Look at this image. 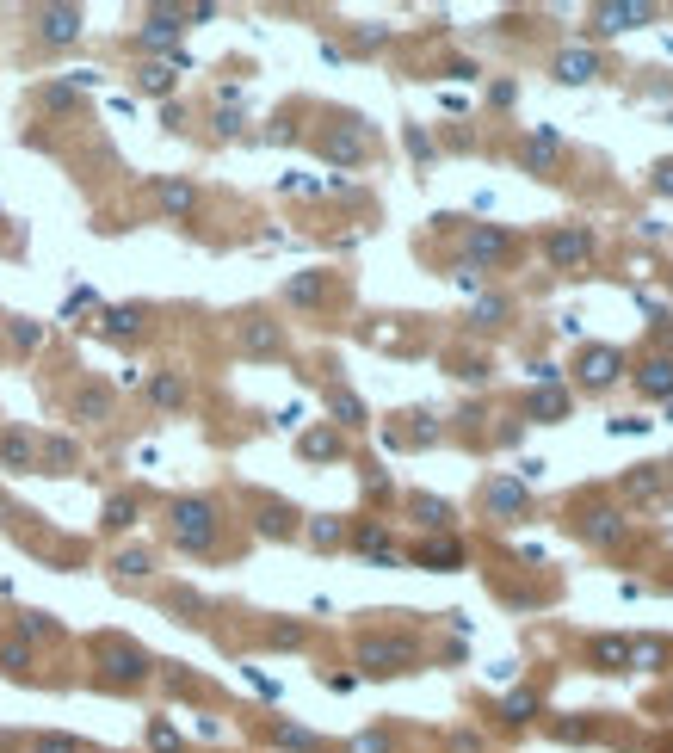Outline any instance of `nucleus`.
<instances>
[{"label":"nucleus","mask_w":673,"mask_h":753,"mask_svg":"<svg viewBox=\"0 0 673 753\" xmlns=\"http://www.w3.org/2000/svg\"><path fill=\"white\" fill-rule=\"evenodd\" d=\"M550 254H556V260H569V254H587V235H556V241H550Z\"/></svg>","instance_id":"nucleus-1"},{"label":"nucleus","mask_w":673,"mask_h":753,"mask_svg":"<svg viewBox=\"0 0 673 753\" xmlns=\"http://www.w3.org/2000/svg\"><path fill=\"white\" fill-rule=\"evenodd\" d=\"M599 19H606V31H618V25H630V19H649V13H643V7H606Z\"/></svg>","instance_id":"nucleus-2"},{"label":"nucleus","mask_w":673,"mask_h":753,"mask_svg":"<svg viewBox=\"0 0 673 753\" xmlns=\"http://www.w3.org/2000/svg\"><path fill=\"white\" fill-rule=\"evenodd\" d=\"M587 377H593V383H606V377H612V358H606V352H593V358H587Z\"/></svg>","instance_id":"nucleus-3"}]
</instances>
